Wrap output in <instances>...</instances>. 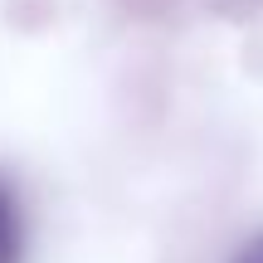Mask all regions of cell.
<instances>
[{
    "mask_svg": "<svg viewBox=\"0 0 263 263\" xmlns=\"http://www.w3.org/2000/svg\"><path fill=\"white\" fill-rule=\"evenodd\" d=\"M234 263H263V234H258V239H249V244L234 254Z\"/></svg>",
    "mask_w": 263,
    "mask_h": 263,
    "instance_id": "7a4b0ae2",
    "label": "cell"
},
{
    "mask_svg": "<svg viewBox=\"0 0 263 263\" xmlns=\"http://www.w3.org/2000/svg\"><path fill=\"white\" fill-rule=\"evenodd\" d=\"M25 258V210L20 195L5 176H0V263H20Z\"/></svg>",
    "mask_w": 263,
    "mask_h": 263,
    "instance_id": "6da1fadb",
    "label": "cell"
}]
</instances>
